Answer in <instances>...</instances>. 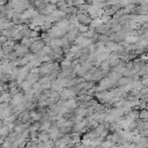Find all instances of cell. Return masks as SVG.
I'll return each mask as SVG.
<instances>
[{
    "label": "cell",
    "instance_id": "277c9868",
    "mask_svg": "<svg viewBox=\"0 0 148 148\" xmlns=\"http://www.w3.org/2000/svg\"><path fill=\"white\" fill-rule=\"evenodd\" d=\"M145 117H148V111H145L140 115V118H145Z\"/></svg>",
    "mask_w": 148,
    "mask_h": 148
},
{
    "label": "cell",
    "instance_id": "3957f363",
    "mask_svg": "<svg viewBox=\"0 0 148 148\" xmlns=\"http://www.w3.org/2000/svg\"><path fill=\"white\" fill-rule=\"evenodd\" d=\"M129 78H126V76H123V78H121L119 79V81H118V82H119V86H125V84H127L129 83Z\"/></svg>",
    "mask_w": 148,
    "mask_h": 148
},
{
    "label": "cell",
    "instance_id": "6da1fadb",
    "mask_svg": "<svg viewBox=\"0 0 148 148\" xmlns=\"http://www.w3.org/2000/svg\"><path fill=\"white\" fill-rule=\"evenodd\" d=\"M43 46H44V42H43V41L35 42L34 44H31V46H30V51H31V52H34V53H37V52H40V51L43 49Z\"/></svg>",
    "mask_w": 148,
    "mask_h": 148
},
{
    "label": "cell",
    "instance_id": "7a4b0ae2",
    "mask_svg": "<svg viewBox=\"0 0 148 148\" xmlns=\"http://www.w3.org/2000/svg\"><path fill=\"white\" fill-rule=\"evenodd\" d=\"M78 19H79V22L81 23V24H83V25H88L90 22H92V20L88 17L87 15H83V14H80L79 16H78Z\"/></svg>",
    "mask_w": 148,
    "mask_h": 148
}]
</instances>
